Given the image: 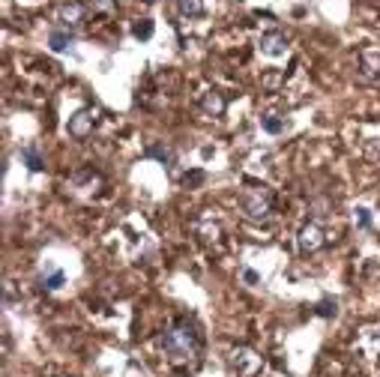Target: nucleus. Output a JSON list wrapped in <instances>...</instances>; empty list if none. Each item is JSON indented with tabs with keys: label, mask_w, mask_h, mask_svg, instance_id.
<instances>
[{
	"label": "nucleus",
	"mask_w": 380,
	"mask_h": 377,
	"mask_svg": "<svg viewBox=\"0 0 380 377\" xmlns=\"http://www.w3.org/2000/svg\"><path fill=\"white\" fill-rule=\"evenodd\" d=\"M117 0H87V9L90 12H111Z\"/></svg>",
	"instance_id": "20"
},
{
	"label": "nucleus",
	"mask_w": 380,
	"mask_h": 377,
	"mask_svg": "<svg viewBox=\"0 0 380 377\" xmlns=\"http://www.w3.org/2000/svg\"><path fill=\"white\" fill-rule=\"evenodd\" d=\"M335 312H339V302L335 299H320L317 302V314L320 317H335Z\"/></svg>",
	"instance_id": "19"
},
{
	"label": "nucleus",
	"mask_w": 380,
	"mask_h": 377,
	"mask_svg": "<svg viewBox=\"0 0 380 377\" xmlns=\"http://www.w3.org/2000/svg\"><path fill=\"white\" fill-rule=\"evenodd\" d=\"M357 75H359V81H365V84H377V81H380V51H374V48L359 51Z\"/></svg>",
	"instance_id": "6"
},
{
	"label": "nucleus",
	"mask_w": 380,
	"mask_h": 377,
	"mask_svg": "<svg viewBox=\"0 0 380 377\" xmlns=\"http://www.w3.org/2000/svg\"><path fill=\"white\" fill-rule=\"evenodd\" d=\"M162 351L171 362H189L198 356V332L186 321H177L165 329L162 336Z\"/></svg>",
	"instance_id": "1"
},
{
	"label": "nucleus",
	"mask_w": 380,
	"mask_h": 377,
	"mask_svg": "<svg viewBox=\"0 0 380 377\" xmlns=\"http://www.w3.org/2000/svg\"><path fill=\"white\" fill-rule=\"evenodd\" d=\"M81 18H84V6L75 4V0H66V4H60V6L54 9L57 27H66V31H72L75 24H81Z\"/></svg>",
	"instance_id": "7"
},
{
	"label": "nucleus",
	"mask_w": 380,
	"mask_h": 377,
	"mask_svg": "<svg viewBox=\"0 0 380 377\" xmlns=\"http://www.w3.org/2000/svg\"><path fill=\"white\" fill-rule=\"evenodd\" d=\"M357 351L365 359H380V326H365L357 339Z\"/></svg>",
	"instance_id": "9"
},
{
	"label": "nucleus",
	"mask_w": 380,
	"mask_h": 377,
	"mask_svg": "<svg viewBox=\"0 0 380 377\" xmlns=\"http://www.w3.org/2000/svg\"><path fill=\"white\" fill-rule=\"evenodd\" d=\"M258 51L267 54V57H282V54L287 51V36H285L282 31H267V33H260Z\"/></svg>",
	"instance_id": "8"
},
{
	"label": "nucleus",
	"mask_w": 380,
	"mask_h": 377,
	"mask_svg": "<svg viewBox=\"0 0 380 377\" xmlns=\"http://www.w3.org/2000/svg\"><path fill=\"white\" fill-rule=\"evenodd\" d=\"M177 9L183 12V16L195 18V16H201V12H204V0H177Z\"/></svg>",
	"instance_id": "17"
},
{
	"label": "nucleus",
	"mask_w": 380,
	"mask_h": 377,
	"mask_svg": "<svg viewBox=\"0 0 380 377\" xmlns=\"http://www.w3.org/2000/svg\"><path fill=\"white\" fill-rule=\"evenodd\" d=\"M198 108L207 114V117H222L225 108H228V99H225L222 90H216V87H213V90H204V93H201Z\"/></svg>",
	"instance_id": "10"
},
{
	"label": "nucleus",
	"mask_w": 380,
	"mask_h": 377,
	"mask_svg": "<svg viewBox=\"0 0 380 377\" xmlns=\"http://www.w3.org/2000/svg\"><path fill=\"white\" fill-rule=\"evenodd\" d=\"M297 245H300V252L302 255H312V252H320L327 245V234H324V228H320L317 222H305L300 228V234H297Z\"/></svg>",
	"instance_id": "5"
},
{
	"label": "nucleus",
	"mask_w": 380,
	"mask_h": 377,
	"mask_svg": "<svg viewBox=\"0 0 380 377\" xmlns=\"http://www.w3.org/2000/svg\"><path fill=\"white\" fill-rule=\"evenodd\" d=\"M21 162H24L27 168H31V171H42V168H46V159H42L39 147H33V144L21 150Z\"/></svg>",
	"instance_id": "14"
},
{
	"label": "nucleus",
	"mask_w": 380,
	"mask_h": 377,
	"mask_svg": "<svg viewBox=\"0 0 380 377\" xmlns=\"http://www.w3.org/2000/svg\"><path fill=\"white\" fill-rule=\"evenodd\" d=\"M240 210L248 216L252 222H264L270 219V213L275 207V195L270 192L267 186H260V183H252V186H246L243 192H240Z\"/></svg>",
	"instance_id": "2"
},
{
	"label": "nucleus",
	"mask_w": 380,
	"mask_h": 377,
	"mask_svg": "<svg viewBox=\"0 0 380 377\" xmlns=\"http://www.w3.org/2000/svg\"><path fill=\"white\" fill-rule=\"evenodd\" d=\"M231 366L240 377H260V371H264V359H260L252 347H233Z\"/></svg>",
	"instance_id": "4"
},
{
	"label": "nucleus",
	"mask_w": 380,
	"mask_h": 377,
	"mask_svg": "<svg viewBox=\"0 0 380 377\" xmlns=\"http://www.w3.org/2000/svg\"><path fill=\"white\" fill-rule=\"evenodd\" d=\"M354 222H357V228H371V210L369 207H357L354 210Z\"/></svg>",
	"instance_id": "18"
},
{
	"label": "nucleus",
	"mask_w": 380,
	"mask_h": 377,
	"mask_svg": "<svg viewBox=\"0 0 380 377\" xmlns=\"http://www.w3.org/2000/svg\"><path fill=\"white\" fill-rule=\"evenodd\" d=\"M243 279H246L248 285H258V282H260V275H258L255 270H243Z\"/></svg>",
	"instance_id": "21"
},
{
	"label": "nucleus",
	"mask_w": 380,
	"mask_h": 377,
	"mask_svg": "<svg viewBox=\"0 0 380 377\" xmlns=\"http://www.w3.org/2000/svg\"><path fill=\"white\" fill-rule=\"evenodd\" d=\"M63 282H66L63 270L54 267V264H48L46 270H42V275H39V287H42V291H57V287H63Z\"/></svg>",
	"instance_id": "11"
},
{
	"label": "nucleus",
	"mask_w": 380,
	"mask_h": 377,
	"mask_svg": "<svg viewBox=\"0 0 380 377\" xmlns=\"http://www.w3.org/2000/svg\"><path fill=\"white\" fill-rule=\"evenodd\" d=\"M48 46H51V51H57V54L69 51V46H72V33L66 31V27H54V31L48 33Z\"/></svg>",
	"instance_id": "12"
},
{
	"label": "nucleus",
	"mask_w": 380,
	"mask_h": 377,
	"mask_svg": "<svg viewBox=\"0 0 380 377\" xmlns=\"http://www.w3.org/2000/svg\"><path fill=\"white\" fill-rule=\"evenodd\" d=\"M153 31H156V27H153V18H138V21L132 24V36H135V39H150Z\"/></svg>",
	"instance_id": "16"
},
{
	"label": "nucleus",
	"mask_w": 380,
	"mask_h": 377,
	"mask_svg": "<svg viewBox=\"0 0 380 377\" xmlns=\"http://www.w3.org/2000/svg\"><path fill=\"white\" fill-rule=\"evenodd\" d=\"M144 156H147V159H159L165 168H174V150L165 147V144H150V147L144 150Z\"/></svg>",
	"instance_id": "13"
},
{
	"label": "nucleus",
	"mask_w": 380,
	"mask_h": 377,
	"mask_svg": "<svg viewBox=\"0 0 380 377\" xmlns=\"http://www.w3.org/2000/svg\"><path fill=\"white\" fill-rule=\"evenodd\" d=\"M260 129L270 135H279V132H285V120L275 117V114H264V117H260Z\"/></svg>",
	"instance_id": "15"
},
{
	"label": "nucleus",
	"mask_w": 380,
	"mask_h": 377,
	"mask_svg": "<svg viewBox=\"0 0 380 377\" xmlns=\"http://www.w3.org/2000/svg\"><path fill=\"white\" fill-rule=\"evenodd\" d=\"M96 123H99V108L87 105V108H78L75 114H72L69 123H66V129H69V135H72V138L84 141V138H90V135H93Z\"/></svg>",
	"instance_id": "3"
}]
</instances>
